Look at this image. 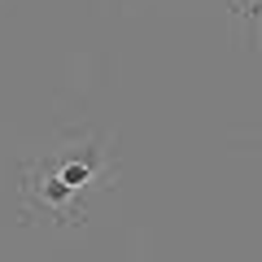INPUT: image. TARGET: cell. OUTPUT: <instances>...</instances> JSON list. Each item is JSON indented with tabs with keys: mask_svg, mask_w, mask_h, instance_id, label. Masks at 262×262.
<instances>
[{
	"mask_svg": "<svg viewBox=\"0 0 262 262\" xmlns=\"http://www.w3.org/2000/svg\"><path fill=\"white\" fill-rule=\"evenodd\" d=\"M114 175L105 131L66 136L61 144L44 149L22 166V219L27 223L79 227L92 210V196L105 192Z\"/></svg>",
	"mask_w": 262,
	"mask_h": 262,
	"instance_id": "obj_1",
	"label": "cell"
}]
</instances>
